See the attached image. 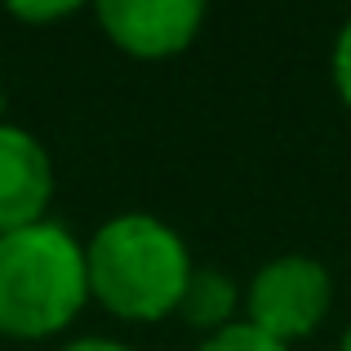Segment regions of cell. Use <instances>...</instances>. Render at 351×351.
<instances>
[{"label": "cell", "instance_id": "9", "mask_svg": "<svg viewBox=\"0 0 351 351\" xmlns=\"http://www.w3.org/2000/svg\"><path fill=\"white\" fill-rule=\"evenodd\" d=\"M85 5H76V0H49V5H36V0H14V5L5 9L14 23L23 27H45V23H62V18L80 14Z\"/></svg>", "mask_w": 351, "mask_h": 351}, {"label": "cell", "instance_id": "7", "mask_svg": "<svg viewBox=\"0 0 351 351\" xmlns=\"http://www.w3.org/2000/svg\"><path fill=\"white\" fill-rule=\"evenodd\" d=\"M196 351H293L285 343H276L271 334H263V329H254L249 320H236V325L218 329V334L200 338Z\"/></svg>", "mask_w": 351, "mask_h": 351}, {"label": "cell", "instance_id": "11", "mask_svg": "<svg viewBox=\"0 0 351 351\" xmlns=\"http://www.w3.org/2000/svg\"><path fill=\"white\" fill-rule=\"evenodd\" d=\"M338 351H351V320H347V329H343V338H338Z\"/></svg>", "mask_w": 351, "mask_h": 351}, {"label": "cell", "instance_id": "8", "mask_svg": "<svg viewBox=\"0 0 351 351\" xmlns=\"http://www.w3.org/2000/svg\"><path fill=\"white\" fill-rule=\"evenodd\" d=\"M329 80H334L338 103L351 112V14L343 18V27L334 36V49H329Z\"/></svg>", "mask_w": 351, "mask_h": 351}, {"label": "cell", "instance_id": "10", "mask_svg": "<svg viewBox=\"0 0 351 351\" xmlns=\"http://www.w3.org/2000/svg\"><path fill=\"white\" fill-rule=\"evenodd\" d=\"M58 351H138V347L112 334H80V338H67Z\"/></svg>", "mask_w": 351, "mask_h": 351}, {"label": "cell", "instance_id": "6", "mask_svg": "<svg viewBox=\"0 0 351 351\" xmlns=\"http://www.w3.org/2000/svg\"><path fill=\"white\" fill-rule=\"evenodd\" d=\"M240 307H245V285H240L232 271H223V267H196L173 316L187 329H196L200 338H209V334H218V329L236 325Z\"/></svg>", "mask_w": 351, "mask_h": 351}, {"label": "cell", "instance_id": "5", "mask_svg": "<svg viewBox=\"0 0 351 351\" xmlns=\"http://www.w3.org/2000/svg\"><path fill=\"white\" fill-rule=\"evenodd\" d=\"M53 196H58V169L49 147L32 129L0 120V236L45 223Z\"/></svg>", "mask_w": 351, "mask_h": 351}, {"label": "cell", "instance_id": "12", "mask_svg": "<svg viewBox=\"0 0 351 351\" xmlns=\"http://www.w3.org/2000/svg\"><path fill=\"white\" fill-rule=\"evenodd\" d=\"M0 120H5V80H0Z\"/></svg>", "mask_w": 351, "mask_h": 351}, {"label": "cell", "instance_id": "3", "mask_svg": "<svg viewBox=\"0 0 351 351\" xmlns=\"http://www.w3.org/2000/svg\"><path fill=\"white\" fill-rule=\"evenodd\" d=\"M334 311V276L311 254H276L245 280L240 320L293 347L311 338Z\"/></svg>", "mask_w": 351, "mask_h": 351}, {"label": "cell", "instance_id": "1", "mask_svg": "<svg viewBox=\"0 0 351 351\" xmlns=\"http://www.w3.org/2000/svg\"><path fill=\"white\" fill-rule=\"evenodd\" d=\"M191 271V245L152 209H125L85 240L89 302L125 325H160L178 311Z\"/></svg>", "mask_w": 351, "mask_h": 351}, {"label": "cell", "instance_id": "4", "mask_svg": "<svg viewBox=\"0 0 351 351\" xmlns=\"http://www.w3.org/2000/svg\"><path fill=\"white\" fill-rule=\"evenodd\" d=\"M209 9L200 0H98L94 23L125 58L165 62L196 45Z\"/></svg>", "mask_w": 351, "mask_h": 351}, {"label": "cell", "instance_id": "2", "mask_svg": "<svg viewBox=\"0 0 351 351\" xmlns=\"http://www.w3.org/2000/svg\"><path fill=\"white\" fill-rule=\"evenodd\" d=\"M89 307L85 240L58 218L0 236V338L49 343Z\"/></svg>", "mask_w": 351, "mask_h": 351}]
</instances>
